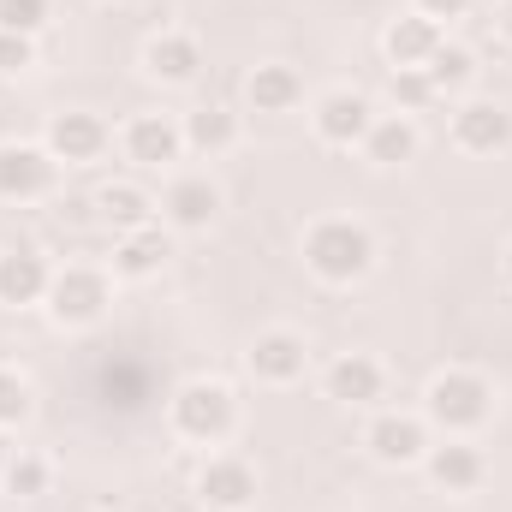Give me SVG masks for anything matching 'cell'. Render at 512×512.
<instances>
[{
	"label": "cell",
	"instance_id": "obj_1",
	"mask_svg": "<svg viewBox=\"0 0 512 512\" xmlns=\"http://www.w3.org/2000/svg\"><path fill=\"white\" fill-rule=\"evenodd\" d=\"M304 268L322 280V286H358L370 268H376V233L352 215H322L304 227Z\"/></svg>",
	"mask_w": 512,
	"mask_h": 512
},
{
	"label": "cell",
	"instance_id": "obj_2",
	"mask_svg": "<svg viewBox=\"0 0 512 512\" xmlns=\"http://www.w3.org/2000/svg\"><path fill=\"white\" fill-rule=\"evenodd\" d=\"M167 429H173L179 441H191V447H221V441H233V429H239V399H233V387L215 382V376L179 382L173 399H167Z\"/></svg>",
	"mask_w": 512,
	"mask_h": 512
},
{
	"label": "cell",
	"instance_id": "obj_3",
	"mask_svg": "<svg viewBox=\"0 0 512 512\" xmlns=\"http://www.w3.org/2000/svg\"><path fill=\"white\" fill-rule=\"evenodd\" d=\"M423 417L441 435H477L495 417V382L477 370H441L423 387Z\"/></svg>",
	"mask_w": 512,
	"mask_h": 512
},
{
	"label": "cell",
	"instance_id": "obj_4",
	"mask_svg": "<svg viewBox=\"0 0 512 512\" xmlns=\"http://www.w3.org/2000/svg\"><path fill=\"white\" fill-rule=\"evenodd\" d=\"M42 310H48L54 328L84 334V328H96L114 310V274L108 268H90V262H66V268H54Z\"/></svg>",
	"mask_w": 512,
	"mask_h": 512
},
{
	"label": "cell",
	"instance_id": "obj_5",
	"mask_svg": "<svg viewBox=\"0 0 512 512\" xmlns=\"http://www.w3.org/2000/svg\"><path fill=\"white\" fill-rule=\"evenodd\" d=\"M447 137L459 155H507L512 149V108L489 96H459L447 114Z\"/></svg>",
	"mask_w": 512,
	"mask_h": 512
},
{
	"label": "cell",
	"instance_id": "obj_6",
	"mask_svg": "<svg viewBox=\"0 0 512 512\" xmlns=\"http://www.w3.org/2000/svg\"><path fill=\"white\" fill-rule=\"evenodd\" d=\"M429 417H417V411H376L370 423H364V453L387 465V471H411V465H423V453H429Z\"/></svg>",
	"mask_w": 512,
	"mask_h": 512
},
{
	"label": "cell",
	"instance_id": "obj_7",
	"mask_svg": "<svg viewBox=\"0 0 512 512\" xmlns=\"http://www.w3.org/2000/svg\"><path fill=\"white\" fill-rule=\"evenodd\" d=\"M370 126H376V102L364 90H322L310 102V131L328 149H364Z\"/></svg>",
	"mask_w": 512,
	"mask_h": 512
},
{
	"label": "cell",
	"instance_id": "obj_8",
	"mask_svg": "<svg viewBox=\"0 0 512 512\" xmlns=\"http://www.w3.org/2000/svg\"><path fill=\"white\" fill-rule=\"evenodd\" d=\"M155 209H161L167 233H209L221 221V185L209 173H179V179H167Z\"/></svg>",
	"mask_w": 512,
	"mask_h": 512
},
{
	"label": "cell",
	"instance_id": "obj_9",
	"mask_svg": "<svg viewBox=\"0 0 512 512\" xmlns=\"http://www.w3.org/2000/svg\"><path fill=\"white\" fill-rule=\"evenodd\" d=\"M60 185L48 143H0V203H42Z\"/></svg>",
	"mask_w": 512,
	"mask_h": 512
},
{
	"label": "cell",
	"instance_id": "obj_10",
	"mask_svg": "<svg viewBox=\"0 0 512 512\" xmlns=\"http://www.w3.org/2000/svg\"><path fill=\"white\" fill-rule=\"evenodd\" d=\"M42 143H48V155L60 167H90V161H102L114 149V131H108L102 114H90V108H66V114L48 120Z\"/></svg>",
	"mask_w": 512,
	"mask_h": 512
},
{
	"label": "cell",
	"instance_id": "obj_11",
	"mask_svg": "<svg viewBox=\"0 0 512 512\" xmlns=\"http://www.w3.org/2000/svg\"><path fill=\"white\" fill-rule=\"evenodd\" d=\"M245 370H251L262 387L304 382V370H310V340H304L298 328H262L251 340V352H245Z\"/></svg>",
	"mask_w": 512,
	"mask_h": 512
},
{
	"label": "cell",
	"instance_id": "obj_12",
	"mask_svg": "<svg viewBox=\"0 0 512 512\" xmlns=\"http://www.w3.org/2000/svg\"><path fill=\"white\" fill-rule=\"evenodd\" d=\"M203 66H209V60H203V42H197L191 30H155V36L143 42V78L161 84V90L197 84Z\"/></svg>",
	"mask_w": 512,
	"mask_h": 512
},
{
	"label": "cell",
	"instance_id": "obj_13",
	"mask_svg": "<svg viewBox=\"0 0 512 512\" xmlns=\"http://www.w3.org/2000/svg\"><path fill=\"white\" fill-rule=\"evenodd\" d=\"M197 501L209 512H251L256 507V471L239 453H209L197 465Z\"/></svg>",
	"mask_w": 512,
	"mask_h": 512
},
{
	"label": "cell",
	"instance_id": "obj_14",
	"mask_svg": "<svg viewBox=\"0 0 512 512\" xmlns=\"http://www.w3.org/2000/svg\"><path fill=\"white\" fill-rule=\"evenodd\" d=\"M322 393H328L334 405L370 411V405H382V393H387V364L376 352H340V358L322 370Z\"/></svg>",
	"mask_w": 512,
	"mask_h": 512
},
{
	"label": "cell",
	"instance_id": "obj_15",
	"mask_svg": "<svg viewBox=\"0 0 512 512\" xmlns=\"http://www.w3.org/2000/svg\"><path fill=\"white\" fill-rule=\"evenodd\" d=\"M120 155H126L131 167H143V173L173 167L185 155V131H179L173 114H131L126 126H120Z\"/></svg>",
	"mask_w": 512,
	"mask_h": 512
},
{
	"label": "cell",
	"instance_id": "obj_16",
	"mask_svg": "<svg viewBox=\"0 0 512 512\" xmlns=\"http://www.w3.org/2000/svg\"><path fill=\"white\" fill-rule=\"evenodd\" d=\"M423 471H429L435 489H447V495H471V489H483L489 459H483V447H477L471 435H441V441H429Z\"/></svg>",
	"mask_w": 512,
	"mask_h": 512
},
{
	"label": "cell",
	"instance_id": "obj_17",
	"mask_svg": "<svg viewBox=\"0 0 512 512\" xmlns=\"http://www.w3.org/2000/svg\"><path fill=\"white\" fill-rule=\"evenodd\" d=\"M441 42H447V30L435 18H423V12H399V18H387V30H382V54L393 72H423Z\"/></svg>",
	"mask_w": 512,
	"mask_h": 512
},
{
	"label": "cell",
	"instance_id": "obj_18",
	"mask_svg": "<svg viewBox=\"0 0 512 512\" xmlns=\"http://www.w3.org/2000/svg\"><path fill=\"white\" fill-rule=\"evenodd\" d=\"M173 256V233L155 221V227H137V233H114V280H155Z\"/></svg>",
	"mask_w": 512,
	"mask_h": 512
},
{
	"label": "cell",
	"instance_id": "obj_19",
	"mask_svg": "<svg viewBox=\"0 0 512 512\" xmlns=\"http://www.w3.org/2000/svg\"><path fill=\"white\" fill-rule=\"evenodd\" d=\"M48 280H54V268H48L42 251H30V245L0 251V304H6V310L42 304V298H48Z\"/></svg>",
	"mask_w": 512,
	"mask_h": 512
},
{
	"label": "cell",
	"instance_id": "obj_20",
	"mask_svg": "<svg viewBox=\"0 0 512 512\" xmlns=\"http://www.w3.org/2000/svg\"><path fill=\"white\" fill-rule=\"evenodd\" d=\"M90 209H96V221L114 227V233H137V227H155V221H161L155 197H149L137 179H108V185L90 197Z\"/></svg>",
	"mask_w": 512,
	"mask_h": 512
},
{
	"label": "cell",
	"instance_id": "obj_21",
	"mask_svg": "<svg viewBox=\"0 0 512 512\" xmlns=\"http://www.w3.org/2000/svg\"><path fill=\"white\" fill-rule=\"evenodd\" d=\"M245 102H251V114H292V108L304 102V78H298V66H286V60H262V66H251V78H245Z\"/></svg>",
	"mask_w": 512,
	"mask_h": 512
},
{
	"label": "cell",
	"instance_id": "obj_22",
	"mask_svg": "<svg viewBox=\"0 0 512 512\" xmlns=\"http://www.w3.org/2000/svg\"><path fill=\"white\" fill-rule=\"evenodd\" d=\"M417 149H423V131L411 114H376V126L364 137L370 167H405V161H417Z\"/></svg>",
	"mask_w": 512,
	"mask_h": 512
},
{
	"label": "cell",
	"instance_id": "obj_23",
	"mask_svg": "<svg viewBox=\"0 0 512 512\" xmlns=\"http://www.w3.org/2000/svg\"><path fill=\"white\" fill-rule=\"evenodd\" d=\"M179 131H185V149H197V155H227V149H239V137H245V126H239V114L233 108H191L185 120H179Z\"/></svg>",
	"mask_w": 512,
	"mask_h": 512
},
{
	"label": "cell",
	"instance_id": "obj_24",
	"mask_svg": "<svg viewBox=\"0 0 512 512\" xmlns=\"http://www.w3.org/2000/svg\"><path fill=\"white\" fill-rule=\"evenodd\" d=\"M423 72H429L435 96L447 102V96H465V90L477 84V54H471L465 42H441V48H435V60H429Z\"/></svg>",
	"mask_w": 512,
	"mask_h": 512
},
{
	"label": "cell",
	"instance_id": "obj_25",
	"mask_svg": "<svg viewBox=\"0 0 512 512\" xmlns=\"http://www.w3.org/2000/svg\"><path fill=\"white\" fill-rule=\"evenodd\" d=\"M0 483H6V495H18V501H30V495H48V483H54V465H48L42 453H12V459H6V471H0Z\"/></svg>",
	"mask_w": 512,
	"mask_h": 512
},
{
	"label": "cell",
	"instance_id": "obj_26",
	"mask_svg": "<svg viewBox=\"0 0 512 512\" xmlns=\"http://www.w3.org/2000/svg\"><path fill=\"white\" fill-rule=\"evenodd\" d=\"M48 18H54L48 0H0V30H12V36H42Z\"/></svg>",
	"mask_w": 512,
	"mask_h": 512
},
{
	"label": "cell",
	"instance_id": "obj_27",
	"mask_svg": "<svg viewBox=\"0 0 512 512\" xmlns=\"http://www.w3.org/2000/svg\"><path fill=\"white\" fill-rule=\"evenodd\" d=\"M30 405H36L30 382H24L18 370H6V364H0V429H18V423L30 417Z\"/></svg>",
	"mask_w": 512,
	"mask_h": 512
},
{
	"label": "cell",
	"instance_id": "obj_28",
	"mask_svg": "<svg viewBox=\"0 0 512 512\" xmlns=\"http://www.w3.org/2000/svg\"><path fill=\"white\" fill-rule=\"evenodd\" d=\"M393 108L399 114H423V108H435L441 96H435V84H429V72H393Z\"/></svg>",
	"mask_w": 512,
	"mask_h": 512
},
{
	"label": "cell",
	"instance_id": "obj_29",
	"mask_svg": "<svg viewBox=\"0 0 512 512\" xmlns=\"http://www.w3.org/2000/svg\"><path fill=\"white\" fill-rule=\"evenodd\" d=\"M30 66H36V36L0 30V78H18V72H30Z\"/></svg>",
	"mask_w": 512,
	"mask_h": 512
},
{
	"label": "cell",
	"instance_id": "obj_30",
	"mask_svg": "<svg viewBox=\"0 0 512 512\" xmlns=\"http://www.w3.org/2000/svg\"><path fill=\"white\" fill-rule=\"evenodd\" d=\"M471 6H477V0H411V12H423V18H435L441 30H447L453 18H465Z\"/></svg>",
	"mask_w": 512,
	"mask_h": 512
},
{
	"label": "cell",
	"instance_id": "obj_31",
	"mask_svg": "<svg viewBox=\"0 0 512 512\" xmlns=\"http://www.w3.org/2000/svg\"><path fill=\"white\" fill-rule=\"evenodd\" d=\"M495 30L512 42V0H501V6H495Z\"/></svg>",
	"mask_w": 512,
	"mask_h": 512
},
{
	"label": "cell",
	"instance_id": "obj_32",
	"mask_svg": "<svg viewBox=\"0 0 512 512\" xmlns=\"http://www.w3.org/2000/svg\"><path fill=\"white\" fill-rule=\"evenodd\" d=\"M501 280L512 286V239H507V251H501Z\"/></svg>",
	"mask_w": 512,
	"mask_h": 512
},
{
	"label": "cell",
	"instance_id": "obj_33",
	"mask_svg": "<svg viewBox=\"0 0 512 512\" xmlns=\"http://www.w3.org/2000/svg\"><path fill=\"white\" fill-rule=\"evenodd\" d=\"M6 459H12V447H6V429H0V471H6Z\"/></svg>",
	"mask_w": 512,
	"mask_h": 512
},
{
	"label": "cell",
	"instance_id": "obj_34",
	"mask_svg": "<svg viewBox=\"0 0 512 512\" xmlns=\"http://www.w3.org/2000/svg\"><path fill=\"white\" fill-rule=\"evenodd\" d=\"M114 6H137V0H114Z\"/></svg>",
	"mask_w": 512,
	"mask_h": 512
}]
</instances>
